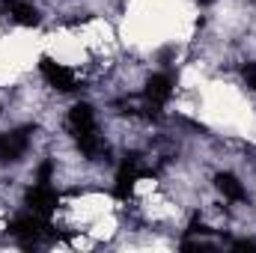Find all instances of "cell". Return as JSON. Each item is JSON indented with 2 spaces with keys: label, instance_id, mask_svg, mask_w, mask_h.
Listing matches in <instances>:
<instances>
[{
  "label": "cell",
  "instance_id": "9c48e42d",
  "mask_svg": "<svg viewBox=\"0 0 256 253\" xmlns=\"http://www.w3.org/2000/svg\"><path fill=\"white\" fill-rule=\"evenodd\" d=\"M214 185L220 188V194H224L226 200H232V202L244 200V188H242V182H238L232 173H218V176H214Z\"/></svg>",
  "mask_w": 256,
  "mask_h": 253
},
{
  "label": "cell",
  "instance_id": "8fae6325",
  "mask_svg": "<svg viewBox=\"0 0 256 253\" xmlns=\"http://www.w3.org/2000/svg\"><path fill=\"white\" fill-rule=\"evenodd\" d=\"M236 248H242V250H256V242H238Z\"/></svg>",
  "mask_w": 256,
  "mask_h": 253
},
{
  "label": "cell",
  "instance_id": "6da1fadb",
  "mask_svg": "<svg viewBox=\"0 0 256 253\" xmlns=\"http://www.w3.org/2000/svg\"><path fill=\"white\" fill-rule=\"evenodd\" d=\"M68 131L74 137V143L80 146V152L86 158H98L104 152V143L98 137V126H96V114L90 104H74L68 110Z\"/></svg>",
  "mask_w": 256,
  "mask_h": 253
},
{
  "label": "cell",
  "instance_id": "30bf717a",
  "mask_svg": "<svg viewBox=\"0 0 256 253\" xmlns=\"http://www.w3.org/2000/svg\"><path fill=\"white\" fill-rule=\"evenodd\" d=\"M242 74H244L248 86H250V90H256V63H248L244 68H242Z\"/></svg>",
  "mask_w": 256,
  "mask_h": 253
},
{
  "label": "cell",
  "instance_id": "277c9868",
  "mask_svg": "<svg viewBox=\"0 0 256 253\" xmlns=\"http://www.w3.org/2000/svg\"><path fill=\"white\" fill-rule=\"evenodd\" d=\"M39 68H42V78L51 84V86H57V90H63V92H68V90H74L78 84H74V74L66 68V66L54 63L51 57H42V63H39Z\"/></svg>",
  "mask_w": 256,
  "mask_h": 253
},
{
  "label": "cell",
  "instance_id": "7a4b0ae2",
  "mask_svg": "<svg viewBox=\"0 0 256 253\" xmlns=\"http://www.w3.org/2000/svg\"><path fill=\"white\" fill-rule=\"evenodd\" d=\"M9 236H12V238H18L24 248H33V244L48 242L54 232H51V226H48V220H45L42 214L27 212V214L12 218V224H9Z\"/></svg>",
  "mask_w": 256,
  "mask_h": 253
},
{
  "label": "cell",
  "instance_id": "8992f818",
  "mask_svg": "<svg viewBox=\"0 0 256 253\" xmlns=\"http://www.w3.org/2000/svg\"><path fill=\"white\" fill-rule=\"evenodd\" d=\"M170 92H173V78L170 74H152L146 80V102L152 108H161L170 98Z\"/></svg>",
  "mask_w": 256,
  "mask_h": 253
},
{
  "label": "cell",
  "instance_id": "3957f363",
  "mask_svg": "<svg viewBox=\"0 0 256 253\" xmlns=\"http://www.w3.org/2000/svg\"><path fill=\"white\" fill-rule=\"evenodd\" d=\"M27 206H30V212L48 218L57 208V194L48 188V182H39V185H33V188L27 190Z\"/></svg>",
  "mask_w": 256,
  "mask_h": 253
},
{
  "label": "cell",
  "instance_id": "ba28073f",
  "mask_svg": "<svg viewBox=\"0 0 256 253\" xmlns=\"http://www.w3.org/2000/svg\"><path fill=\"white\" fill-rule=\"evenodd\" d=\"M140 179V167L134 164V161H126L122 167H120V176H116V194L120 196H128L131 190H134V182Z\"/></svg>",
  "mask_w": 256,
  "mask_h": 253
},
{
  "label": "cell",
  "instance_id": "52a82bcc",
  "mask_svg": "<svg viewBox=\"0 0 256 253\" xmlns=\"http://www.w3.org/2000/svg\"><path fill=\"white\" fill-rule=\"evenodd\" d=\"M3 3H6L9 15H12L18 24H24V27H36V24H39V12H36L30 3H24V0H3Z\"/></svg>",
  "mask_w": 256,
  "mask_h": 253
},
{
  "label": "cell",
  "instance_id": "7c38bea8",
  "mask_svg": "<svg viewBox=\"0 0 256 253\" xmlns=\"http://www.w3.org/2000/svg\"><path fill=\"white\" fill-rule=\"evenodd\" d=\"M196 3H200V6H208V3H214V0H196Z\"/></svg>",
  "mask_w": 256,
  "mask_h": 253
},
{
  "label": "cell",
  "instance_id": "5b68a950",
  "mask_svg": "<svg viewBox=\"0 0 256 253\" xmlns=\"http://www.w3.org/2000/svg\"><path fill=\"white\" fill-rule=\"evenodd\" d=\"M30 131H12V134H0V161H18L27 152V137Z\"/></svg>",
  "mask_w": 256,
  "mask_h": 253
}]
</instances>
